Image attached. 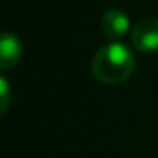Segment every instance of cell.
Listing matches in <instances>:
<instances>
[{
  "mask_svg": "<svg viewBox=\"0 0 158 158\" xmlns=\"http://www.w3.org/2000/svg\"><path fill=\"white\" fill-rule=\"evenodd\" d=\"M101 26H102V32H104V35H106L108 39H112V41H121V39L130 32V19H128V15H127L123 10L112 8V10H108V11L102 15Z\"/></svg>",
  "mask_w": 158,
  "mask_h": 158,
  "instance_id": "obj_3",
  "label": "cell"
},
{
  "mask_svg": "<svg viewBox=\"0 0 158 158\" xmlns=\"http://www.w3.org/2000/svg\"><path fill=\"white\" fill-rule=\"evenodd\" d=\"M93 74L102 84H123L136 69V58L128 47L119 41H112L97 50L91 61Z\"/></svg>",
  "mask_w": 158,
  "mask_h": 158,
  "instance_id": "obj_1",
  "label": "cell"
},
{
  "mask_svg": "<svg viewBox=\"0 0 158 158\" xmlns=\"http://www.w3.org/2000/svg\"><path fill=\"white\" fill-rule=\"evenodd\" d=\"M21 56H23V45L19 37L10 32H4L2 41H0V67H2V71L13 69L21 61Z\"/></svg>",
  "mask_w": 158,
  "mask_h": 158,
  "instance_id": "obj_4",
  "label": "cell"
},
{
  "mask_svg": "<svg viewBox=\"0 0 158 158\" xmlns=\"http://www.w3.org/2000/svg\"><path fill=\"white\" fill-rule=\"evenodd\" d=\"M130 43L138 52L151 54L158 50V17L138 21L130 32Z\"/></svg>",
  "mask_w": 158,
  "mask_h": 158,
  "instance_id": "obj_2",
  "label": "cell"
},
{
  "mask_svg": "<svg viewBox=\"0 0 158 158\" xmlns=\"http://www.w3.org/2000/svg\"><path fill=\"white\" fill-rule=\"evenodd\" d=\"M0 89H2V115H6L10 108V86L4 76L0 78Z\"/></svg>",
  "mask_w": 158,
  "mask_h": 158,
  "instance_id": "obj_5",
  "label": "cell"
}]
</instances>
